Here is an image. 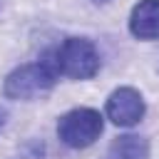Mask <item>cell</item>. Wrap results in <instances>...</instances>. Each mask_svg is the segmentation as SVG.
<instances>
[{
	"instance_id": "obj_1",
	"label": "cell",
	"mask_w": 159,
	"mask_h": 159,
	"mask_svg": "<svg viewBox=\"0 0 159 159\" xmlns=\"http://www.w3.org/2000/svg\"><path fill=\"white\" fill-rule=\"evenodd\" d=\"M57 80H60V67H57L55 50H50L37 62H30V65H22V67L12 70L5 77L2 89L10 99H32V97L45 94L47 89H52Z\"/></svg>"
},
{
	"instance_id": "obj_2",
	"label": "cell",
	"mask_w": 159,
	"mask_h": 159,
	"mask_svg": "<svg viewBox=\"0 0 159 159\" xmlns=\"http://www.w3.org/2000/svg\"><path fill=\"white\" fill-rule=\"evenodd\" d=\"M55 57H57L60 75L72 77V80H89L99 70L97 47L84 37H67L55 50Z\"/></svg>"
},
{
	"instance_id": "obj_3",
	"label": "cell",
	"mask_w": 159,
	"mask_h": 159,
	"mask_svg": "<svg viewBox=\"0 0 159 159\" xmlns=\"http://www.w3.org/2000/svg\"><path fill=\"white\" fill-rule=\"evenodd\" d=\"M102 127H104L102 124V114L97 109L80 107V109H72V112L60 117L57 137H60L62 144H67L72 149H84L102 134Z\"/></svg>"
},
{
	"instance_id": "obj_4",
	"label": "cell",
	"mask_w": 159,
	"mask_h": 159,
	"mask_svg": "<svg viewBox=\"0 0 159 159\" xmlns=\"http://www.w3.org/2000/svg\"><path fill=\"white\" fill-rule=\"evenodd\" d=\"M144 99L134 87H119L107 99V117L117 127H134L144 117Z\"/></svg>"
},
{
	"instance_id": "obj_5",
	"label": "cell",
	"mask_w": 159,
	"mask_h": 159,
	"mask_svg": "<svg viewBox=\"0 0 159 159\" xmlns=\"http://www.w3.org/2000/svg\"><path fill=\"white\" fill-rule=\"evenodd\" d=\"M129 32L137 40H159V0H139L132 7Z\"/></svg>"
},
{
	"instance_id": "obj_6",
	"label": "cell",
	"mask_w": 159,
	"mask_h": 159,
	"mask_svg": "<svg viewBox=\"0 0 159 159\" xmlns=\"http://www.w3.org/2000/svg\"><path fill=\"white\" fill-rule=\"evenodd\" d=\"M107 159H149V142L137 134L117 137L109 144Z\"/></svg>"
},
{
	"instance_id": "obj_7",
	"label": "cell",
	"mask_w": 159,
	"mask_h": 159,
	"mask_svg": "<svg viewBox=\"0 0 159 159\" xmlns=\"http://www.w3.org/2000/svg\"><path fill=\"white\" fill-rule=\"evenodd\" d=\"M94 2H109V0H94Z\"/></svg>"
}]
</instances>
